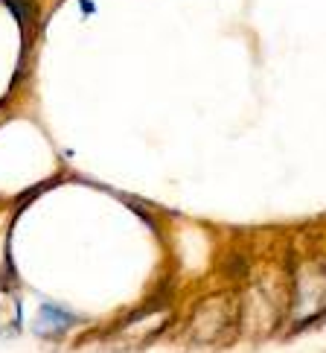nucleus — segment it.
<instances>
[{
  "label": "nucleus",
  "instance_id": "nucleus-4",
  "mask_svg": "<svg viewBox=\"0 0 326 353\" xmlns=\"http://www.w3.org/2000/svg\"><path fill=\"white\" fill-rule=\"evenodd\" d=\"M21 327V304L12 292H0V330L3 333H15Z\"/></svg>",
  "mask_w": 326,
  "mask_h": 353
},
{
  "label": "nucleus",
  "instance_id": "nucleus-2",
  "mask_svg": "<svg viewBox=\"0 0 326 353\" xmlns=\"http://www.w3.org/2000/svg\"><path fill=\"white\" fill-rule=\"evenodd\" d=\"M326 310V269L320 266H306L294 281V319L300 324L315 321Z\"/></svg>",
  "mask_w": 326,
  "mask_h": 353
},
{
  "label": "nucleus",
  "instance_id": "nucleus-3",
  "mask_svg": "<svg viewBox=\"0 0 326 353\" xmlns=\"http://www.w3.org/2000/svg\"><path fill=\"white\" fill-rule=\"evenodd\" d=\"M76 321L79 319L67 307L53 304V301H50V304H41V310H39V319H35V333H39V336H61V333H67Z\"/></svg>",
  "mask_w": 326,
  "mask_h": 353
},
{
  "label": "nucleus",
  "instance_id": "nucleus-1",
  "mask_svg": "<svg viewBox=\"0 0 326 353\" xmlns=\"http://www.w3.org/2000/svg\"><path fill=\"white\" fill-rule=\"evenodd\" d=\"M239 319V301L233 295H210L195 307L190 324H186V336L193 342H216L219 336L230 333V327Z\"/></svg>",
  "mask_w": 326,
  "mask_h": 353
}]
</instances>
